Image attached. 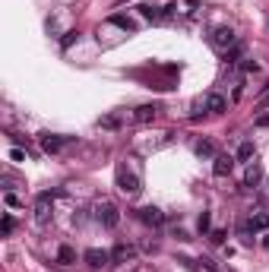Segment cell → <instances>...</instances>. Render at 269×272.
<instances>
[{"label":"cell","instance_id":"1","mask_svg":"<svg viewBox=\"0 0 269 272\" xmlns=\"http://www.w3.org/2000/svg\"><path fill=\"white\" fill-rule=\"evenodd\" d=\"M114 184H118V190L127 193V196H136L143 190V181H139V174H133L127 165H118V171H114Z\"/></svg>","mask_w":269,"mask_h":272},{"label":"cell","instance_id":"2","mask_svg":"<svg viewBox=\"0 0 269 272\" xmlns=\"http://www.w3.org/2000/svg\"><path fill=\"white\" fill-rule=\"evenodd\" d=\"M209 44H212L216 51L228 54V51L238 44V35H235V29H228V26H219V29H212V35H209Z\"/></svg>","mask_w":269,"mask_h":272},{"label":"cell","instance_id":"3","mask_svg":"<svg viewBox=\"0 0 269 272\" xmlns=\"http://www.w3.org/2000/svg\"><path fill=\"white\" fill-rule=\"evenodd\" d=\"M95 219L104 225V228H118L121 225V209L111 203V199H101V203L95 206Z\"/></svg>","mask_w":269,"mask_h":272},{"label":"cell","instance_id":"4","mask_svg":"<svg viewBox=\"0 0 269 272\" xmlns=\"http://www.w3.org/2000/svg\"><path fill=\"white\" fill-rule=\"evenodd\" d=\"M51 212H54V193H38V199H35V222L48 225Z\"/></svg>","mask_w":269,"mask_h":272},{"label":"cell","instance_id":"5","mask_svg":"<svg viewBox=\"0 0 269 272\" xmlns=\"http://www.w3.org/2000/svg\"><path fill=\"white\" fill-rule=\"evenodd\" d=\"M83 259H86L92 269H101V266L111 263V253H108V250H98V247H89V250L83 253Z\"/></svg>","mask_w":269,"mask_h":272},{"label":"cell","instance_id":"6","mask_svg":"<svg viewBox=\"0 0 269 272\" xmlns=\"http://www.w3.org/2000/svg\"><path fill=\"white\" fill-rule=\"evenodd\" d=\"M231 168H235V158H231V155H216L212 158V174L216 177H228Z\"/></svg>","mask_w":269,"mask_h":272},{"label":"cell","instance_id":"7","mask_svg":"<svg viewBox=\"0 0 269 272\" xmlns=\"http://www.w3.org/2000/svg\"><path fill=\"white\" fill-rule=\"evenodd\" d=\"M206 111L209 114H225L228 111V101L222 98L219 92H209V95H206Z\"/></svg>","mask_w":269,"mask_h":272},{"label":"cell","instance_id":"8","mask_svg":"<svg viewBox=\"0 0 269 272\" xmlns=\"http://www.w3.org/2000/svg\"><path fill=\"white\" fill-rule=\"evenodd\" d=\"M139 219H143L146 225H152V228H158V225L165 222V215H162V209H155V206H143V209H139Z\"/></svg>","mask_w":269,"mask_h":272},{"label":"cell","instance_id":"9","mask_svg":"<svg viewBox=\"0 0 269 272\" xmlns=\"http://www.w3.org/2000/svg\"><path fill=\"white\" fill-rule=\"evenodd\" d=\"M67 139L64 136H54V133H41V149L48 152V155H54V152H61L64 149Z\"/></svg>","mask_w":269,"mask_h":272},{"label":"cell","instance_id":"10","mask_svg":"<svg viewBox=\"0 0 269 272\" xmlns=\"http://www.w3.org/2000/svg\"><path fill=\"white\" fill-rule=\"evenodd\" d=\"M155 114H158L155 104H139V108L133 111V121L136 124H152V121H155Z\"/></svg>","mask_w":269,"mask_h":272},{"label":"cell","instance_id":"11","mask_svg":"<svg viewBox=\"0 0 269 272\" xmlns=\"http://www.w3.org/2000/svg\"><path fill=\"white\" fill-rule=\"evenodd\" d=\"M247 222H250L253 231H266V228H269V212H266V209H253Z\"/></svg>","mask_w":269,"mask_h":272},{"label":"cell","instance_id":"12","mask_svg":"<svg viewBox=\"0 0 269 272\" xmlns=\"http://www.w3.org/2000/svg\"><path fill=\"white\" fill-rule=\"evenodd\" d=\"M133 256H136V250H133L130 244H118V247L111 250V259H114V263H130Z\"/></svg>","mask_w":269,"mask_h":272},{"label":"cell","instance_id":"13","mask_svg":"<svg viewBox=\"0 0 269 272\" xmlns=\"http://www.w3.org/2000/svg\"><path fill=\"white\" fill-rule=\"evenodd\" d=\"M260 181H263V168L256 161H250L247 165V174H244V187H256Z\"/></svg>","mask_w":269,"mask_h":272},{"label":"cell","instance_id":"14","mask_svg":"<svg viewBox=\"0 0 269 272\" xmlns=\"http://www.w3.org/2000/svg\"><path fill=\"white\" fill-rule=\"evenodd\" d=\"M108 22H111V26H118V29H124V32H136V22L130 16H124V13H111Z\"/></svg>","mask_w":269,"mask_h":272},{"label":"cell","instance_id":"15","mask_svg":"<svg viewBox=\"0 0 269 272\" xmlns=\"http://www.w3.org/2000/svg\"><path fill=\"white\" fill-rule=\"evenodd\" d=\"M76 263V250L70 244H64L61 250H57V266H73Z\"/></svg>","mask_w":269,"mask_h":272},{"label":"cell","instance_id":"16","mask_svg":"<svg viewBox=\"0 0 269 272\" xmlns=\"http://www.w3.org/2000/svg\"><path fill=\"white\" fill-rule=\"evenodd\" d=\"M139 13H143L146 19H152V22H162V19H165V7H152V4H143V7H139Z\"/></svg>","mask_w":269,"mask_h":272},{"label":"cell","instance_id":"17","mask_svg":"<svg viewBox=\"0 0 269 272\" xmlns=\"http://www.w3.org/2000/svg\"><path fill=\"white\" fill-rule=\"evenodd\" d=\"M253 158H256V146H253V143H241V149H238V161H247V165H250Z\"/></svg>","mask_w":269,"mask_h":272},{"label":"cell","instance_id":"18","mask_svg":"<svg viewBox=\"0 0 269 272\" xmlns=\"http://www.w3.org/2000/svg\"><path fill=\"white\" fill-rule=\"evenodd\" d=\"M196 155L200 158H216V146L209 143V139H200V143H196Z\"/></svg>","mask_w":269,"mask_h":272},{"label":"cell","instance_id":"19","mask_svg":"<svg viewBox=\"0 0 269 272\" xmlns=\"http://www.w3.org/2000/svg\"><path fill=\"white\" fill-rule=\"evenodd\" d=\"M98 127L101 130H118L121 127V114H104L101 121H98Z\"/></svg>","mask_w":269,"mask_h":272},{"label":"cell","instance_id":"20","mask_svg":"<svg viewBox=\"0 0 269 272\" xmlns=\"http://www.w3.org/2000/svg\"><path fill=\"white\" fill-rule=\"evenodd\" d=\"M238 234H241V241H244V244H253V238H250V234H253V228H250V222H241V228H238Z\"/></svg>","mask_w":269,"mask_h":272},{"label":"cell","instance_id":"21","mask_svg":"<svg viewBox=\"0 0 269 272\" xmlns=\"http://www.w3.org/2000/svg\"><path fill=\"white\" fill-rule=\"evenodd\" d=\"M225 238H228V231H225V228H216L212 234H209V241H212V244H225Z\"/></svg>","mask_w":269,"mask_h":272},{"label":"cell","instance_id":"22","mask_svg":"<svg viewBox=\"0 0 269 272\" xmlns=\"http://www.w3.org/2000/svg\"><path fill=\"white\" fill-rule=\"evenodd\" d=\"M0 228H4V234H13V228H16L13 215H4V225H0Z\"/></svg>","mask_w":269,"mask_h":272},{"label":"cell","instance_id":"23","mask_svg":"<svg viewBox=\"0 0 269 272\" xmlns=\"http://www.w3.org/2000/svg\"><path fill=\"white\" fill-rule=\"evenodd\" d=\"M256 108H269V82H266V89H263V95L256 98Z\"/></svg>","mask_w":269,"mask_h":272},{"label":"cell","instance_id":"24","mask_svg":"<svg viewBox=\"0 0 269 272\" xmlns=\"http://www.w3.org/2000/svg\"><path fill=\"white\" fill-rule=\"evenodd\" d=\"M10 161H26V152L22 149H10Z\"/></svg>","mask_w":269,"mask_h":272},{"label":"cell","instance_id":"25","mask_svg":"<svg viewBox=\"0 0 269 272\" xmlns=\"http://www.w3.org/2000/svg\"><path fill=\"white\" fill-rule=\"evenodd\" d=\"M76 38H79V32H67V35H64V41H61V44H64V48H70V44H73Z\"/></svg>","mask_w":269,"mask_h":272},{"label":"cell","instance_id":"26","mask_svg":"<svg viewBox=\"0 0 269 272\" xmlns=\"http://www.w3.org/2000/svg\"><path fill=\"white\" fill-rule=\"evenodd\" d=\"M196 225H200V231L206 234V231H209V212H203V215H200V222H196Z\"/></svg>","mask_w":269,"mask_h":272},{"label":"cell","instance_id":"27","mask_svg":"<svg viewBox=\"0 0 269 272\" xmlns=\"http://www.w3.org/2000/svg\"><path fill=\"white\" fill-rule=\"evenodd\" d=\"M253 124H256V127H269V114H260V117H256Z\"/></svg>","mask_w":269,"mask_h":272},{"label":"cell","instance_id":"28","mask_svg":"<svg viewBox=\"0 0 269 272\" xmlns=\"http://www.w3.org/2000/svg\"><path fill=\"white\" fill-rule=\"evenodd\" d=\"M4 199H7V206H19V196H13V193H7Z\"/></svg>","mask_w":269,"mask_h":272},{"label":"cell","instance_id":"29","mask_svg":"<svg viewBox=\"0 0 269 272\" xmlns=\"http://www.w3.org/2000/svg\"><path fill=\"white\" fill-rule=\"evenodd\" d=\"M121 4H127V0H121Z\"/></svg>","mask_w":269,"mask_h":272}]
</instances>
